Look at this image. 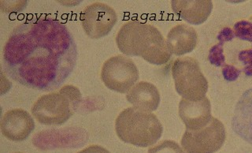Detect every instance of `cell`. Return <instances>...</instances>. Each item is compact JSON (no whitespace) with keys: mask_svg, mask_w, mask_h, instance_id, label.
<instances>
[{"mask_svg":"<svg viewBox=\"0 0 252 153\" xmlns=\"http://www.w3.org/2000/svg\"><path fill=\"white\" fill-rule=\"evenodd\" d=\"M232 130L252 146V87L243 93L235 107Z\"/></svg>","mask_w":252,"mask_h":153,"instance_id":"cell-12","label":"cell"},{"mask_svg":"<svg viewBox=\"0 0 252 153\" xmlns=\"http://www.w3.org/2000/svg\"><path fill=\"white\" fill-rule=\"evenodd\" d=\"M115 130L122 142L146 148L153 146L160 139L163 128L152 112L128 108L116 118Z\"/></svg>","mask_w":252,"mask_h":153,"instance_id":"cell-3","label":"cell"},{"mask_svg":"<svg viewBox=\"0 0 252 153\" xmlns=\"http://www.w3.org/2000/svg\"><path fill=\"white\" fill-rule=\"evenodd\" d=\"M226 139V131L222 122L212 117L207 126L199 130H185L181 146L187 153H215L219 151Z\"/></svg>","mask_w":252,"mask_h":153,"instance_id":"cell-7","label":"cell"},{"mask_svg":"<svg viewBox=\"0 0 252 153\" xmlns=\"http://www.w3.org/2000/svg\"><path fill=\"white\" fill-rule=\"evenodd\" d=\"M148 153H186L178 144L170 140H165L155 147L150 148Z\"/></svg>","mask_w":252,"mask_h":153,"instance_id":"cell-18","label":"cell"},{"mask_svg":"<svg viewBox=\"0 0 252 153\" xmlns=\"http://www.w3.org/2000/svg\"><path fill=\"white\" fill-rule=\"evenodd\" d=\"M35 122L29 112L23 109H11L4 114L1 121V131L12 142H23L33 131Z\"/></svg>","mask_w":252,"mask_h":153,"instance_id":"cell-9","label":"cell"},{"mask_svg":"<svg viewBox=\"0 0 252 153\" xmlns=\"http://www.w3.org/2000/svg\"><path fill=\"white\" fill-rule=\"evenodd\" d=\"M116 43L122 53L140 56L153 65H163L172 56L167 42L159 30L137 20L122 26L117 35Z\"/></svg>","mask_w":252,"mask_h":153,"instance_id":"cell-2","label":"cell"},{"mask_svg":"<svg viewBox=\"0 0 252 153\" xmlns=\"http://www.w3.org/2000/svg\"><path fill=\"white\" fill-rule=\"evenodd\" d=\"M172 75L176 91L183 99L198 101L204 98L208 90V81L196 59L191 57L177 59L172 67Z\"/></svg>","mask_w":252,"mask_h":153,"instance_id":"cell-5","label":"cell"},{"mask_svg":"<svg viewBox=\"0 0 252 153\" xmlns=\"http://www.w3.org/2000/svg\"><path fill=\"white\" fill-rule=\"evenodd\" d=\"M208 59L211 64L215 67H224L226 64L224 54V44L219 43L213 46L209 51Z\"/></svg>","mask_w":252,"mask_h":153,"instance_id":"cell-17","label":"cell"},{"mask_svg":"<svg viewBox=\"0 0 252 153\" xmlns=\"http://www.w3.org/2000/svg\"><path fill=\"white\" fill-rule=\"evenodd\" d=\"M139 71L132 59L118 55L105 62L101 71V79L109 89L126 93L139 80Z\"/></svg>","mask_w":252,"mask_h":153,"instance_id":"cell-6","label":"cell"},{"mask_svg":"<svg viewBox=\"0 0 252 153\" xmlns=\"http://www.w3.org/2000/svg\"><path fill=\"white\" fill-rule=\"evenodd\" d=\"M76 87L66 85L58 92L43 95L32 108V114L39 123L63 125L74 114L75 105L81 99Z\"/></svg>","mask_w":252,"mask_h":153,"instance_id":"cell-4","label":"cell"},{"mask_svg":"<svg viewBox=\"0 0 252 153\" xmlns=\"http://www.w3.org/2000/svg\"><path fill=\"white\" fill-rule=\"evenodd\" d=\"M77 153H110L108 150H106L105 148L97 145L89 146L85 150H81Z\"/></svg>","mask_w":252,"mask_h":153,"instance_id":"cell-22","label":"cell"},{"mask_svg":"<svg viewBox=\"0 0 252 153\" xmlns=\"http://www.w3.org/2000/svg\"><path fill=\"white\" fill-rule=\"evenodd\" d=\"M82 131L74 129L65 130L43 131L33 138V144L40 150L56 148H78L85 142Z\"/></svg>","mask_w":252,"mask_h":153,"instance_id":"cell-11","label":"cell"},{"mask_svg":"<svg viewBox=\"0 0 252 153\" xmlns=\"http://www.w3.org/2000/svg\"><path fill=\"white\" fill-rule=\"evenodd\" d=\"M241 71L242 70L239 69L235 66L225 64L224 67H222L221 73H222L224 80L231 82V81H235L238 79Z\"/></svg>","mask_w":252,"mask_h":153,"instance_id":"cell-20","label":"cell"},{"mask_svg":"<svg viewBox=\"0 0 252 153\" xmlns=\"http://www.w3.org/2000/svg\"><path fill=\"white\" fill-rule=\"evenodd\" d=\"M77 57V45L67 28L41 16L13 30L4 47V69L28 88L55 90L72 73Z\"/></svg>","mask_w":252,"mask_h":153,"instance_id":"cell-1","label":"cell"},{"mask_svg":"<svg viewBox=\"0 0 252 153\" xmlns=\"http://www.w3.org/2000/svg\"></svg>","mask_w":252,"mask_h":153,"instance_id":"cell-23","label":"cell"},{"mask_svg":"<svg viewBox=\"0 0 252 153\" xmlns=\"http://www.w3.org/2000/svg\"><path fill=\"white\" fill-rule=\"evenodd\" d=\"M81 21L87 36L97 39L110 34L118 21V16L115 10L108 5L95 2L83 10Z\"/></svg>","mask_w":252,"mask_h":153,"instance_id":"cell-8","label":"cell"},{"mask_svg":"<svg viewBox=\"0 0 252 153\" xmlns=\"http://www.w3.org/2000/svg\"><path fill=\"white\" fill-rule=\"evenodd\" d=\"M238 60L243 65L242 71L247 76H252V48L240 51Z\"/></svg>","mask_w":252,"mask_h":153,"instance_id":"cell-19","label":"cell"},{"mask_svg":"<svg viewBox=\"0 0 252 153\" xmlns=\"http://www.w3.org/2000/svg\"><path fill=\"white\" fill-rule=\"evenodd\" d=\"M235 35L233 30L230 28L225 27L219 32V35L217 37V39H219V43L224 44L228 42L232 41V39H234Z\"/></svg>","mask_w":252,"mask_h":153,"instance_id":"cell-21","label":"cell"},{"mask_svg":"<svg viewBox=\"0 0 252 153\" xmlns=\"http://www.w3.org/2000/svg\"><path fill=\"white\" fill-rule=\"evenodd\" d=\"M126 99L133 108L152 112L159 106L160 93L152 83L140 81L127 92Z\"/></svg>","mask_w":252,"mask_h":153,"instance_id":"cell-15","label":"cell"},{"mask_svg":"<svg viewBox=\"0 0 252 153\" xmlns=\"http://www.w3.org/2000/svg\"><path fill=\"white\" fill-rule=\"evenodd\" d=\"M235 38L243 41L250 42L252 45V22L242 20L233 26Z\"/></svg>","mask_w":252,"mask_h":153,"instance_id":"cell-16","label":"cell"},{"mask_svg":"<svg viewBox=\"0 0 252 153\" xmlns=\"http://www.w3.org/2000/svg\"><path fill=\"white\" fill-rule=\"evenodd\" d=\"M179 116L186 130H199L207 126L211 119V104L208 98L198 101L182 99L179 104Z\"/></svg>","mask_w":252,"mask_h":153,"instance_id":"cell-10","label":"cell"},{"mask_svg":"<svg viewBox=\"0 0 252 153\" xmlns=\"http://www.w3.org/2000/svg\"><path fill=\"white\" fill-rule=\"evenodd\" d=\"M173 11L176 15L191 25H200L207 21L213 10L210 0H173Z\"/></svg>","mask_w":252,"mask_h":153,"instance_id":"cell-13","label":"cell"},{"mask_svg":"<svg viewBox=\"0 0 252 153\" xmlns=\"http://www.w3.org/2000/svg\"><path fill=\"white\" fill-rule=\"evenodd\" d=\"M166 42L170 52L180 56L195 49L198 43V34L194 28L179 24L169 32Z\"/></svg>","mask_w":252,"mask_h":153,"instance_id":"cell-14","label":"cell"}]
</instances>
